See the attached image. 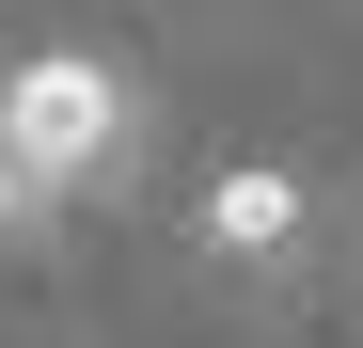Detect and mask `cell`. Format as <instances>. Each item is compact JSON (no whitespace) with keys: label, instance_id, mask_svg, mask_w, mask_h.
I'll return each mask as SVG.
<instances>
[{"label":"cell","instance_id":"2","mask_svg":"<svg viewBox=\"0 0 363 348\" xmlns=\"http://www.w3.org/2000/svg\"><path fill=\"white\" fill-rule=\"evenodd\" d=\"M206 254H221V269H284V254H300V174L237 158L221 190H206Z\"/></svg>","mask_w":363,"mask_h":348},{"label":"cell","instance_id":"3","mask_svg":"<svg viewBox=\"0 0 363 348\" xmlns=\"http://www.w3.org/2000/svg\"><path fill=\"white\" fill-rule=\"evenodd\" d=\"M48 206H64V174H32L16 143H0V238H32V222H48Z\"/></svg>","mask_w":363,"mask_h":348},{"label":"cell","instance_id":"1","mask_svg":"<svg viewBox=\"0 0 363 348\" xmlns=\"http://www.w3.org/2000/svg\"><path fill=\"white\" fill-rule=\"evenodd\" d=\"M0 143H16L32 174H64V190H79V174L127 158V80L79 64V48H64V64H16V80H0Z\"/></svg>","mask_w":363,"mask_h":348}]
</instances>
